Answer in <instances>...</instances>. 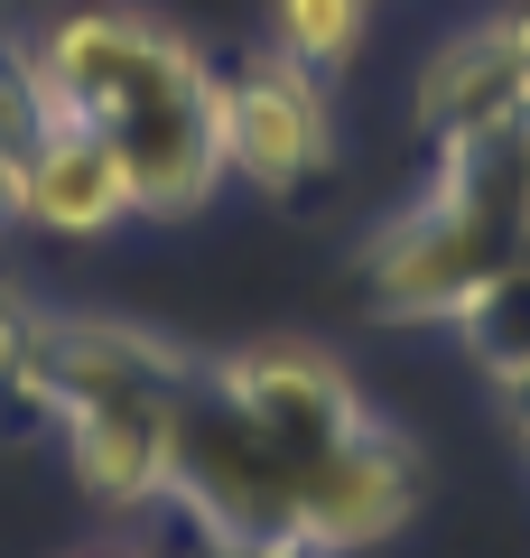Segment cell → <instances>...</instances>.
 <instances>
[{
  "instance_id": "obj_7",
  "label": "cell",
  "mask_w": 530,
  "mask_h": 558,
  "mask_svg": "<svg viewBox=\"0 0 530 558\" xmlns=\"http://www.w3.org/2000/svg\"><path fill=\"white\" fill-rule=\"evenodd\" d=\"M410 512H419V457L382 418H363L345 447L298 465V521H308V549H326V558H353L373 539H392Z\"/></svg>"
},
{
  "instance_id": "obj_11",
  "label": "cell",
  "mask_w": 530,
  "mask_h": 558,
  "mask_svg": "<svg viewBox=\"0 0 530 558\" xmlns=\"http://www.w3.org/2000/svg\"><path fill=\"white\" fill-rule=\"evenodd\" d=\"M28 418H47V317L0 270V428H28Z\"/></svg>"
},
{
  "instance_id": "obj_8",
  "label": "cell",
  "mask_w": 530,
  "mask_h": 558,
  "mask_svg": "<svg viewBox=\"0 0 530 558\" xmlns=\"http://www.w3.org/2000/svg\"><path fill=\"white\" fill-rule=\"evenodd\" d=\"M215 381L252 410V428L279 447L289 465H316L326 447H345L363 428V391L345 381V363L316 354V344H242V354L215 363Z\"/></svg>"
},
{
  "instance_id": "obj_15",
  "label": "cell",
  "mask_w": 530,
  "mask_h": 558,
  "mask_svg": "<svg viewBox=\"0 0 530 558\" xmlns=\"http://www.w3.org/2000/svg\"><path fill=\"white\" fill-rule=\"evenodd\" d=\"M503 410H511V428H521V447H530V381H521V391H503Z\"/></svg>"
},
{
  "instance_id": "obj_9",
  "label": "cell",
  "mask_w": 530,
  "mask_h": 558,
  "mask_svg": "<svg viewBox=\"0 0 530 558\" xmlns=\"http://www.w3.org/2000/svg\"><path fill=\"white\" fill-rule=\"evenodd\" d=\"M131 215H140L131 168H121V149L94 131V121L65 112L57 131L20 159V223H38V233L94 242V233H112V223H131Z\"/></svg>"
},
{
  "instance_id": "obj_12",
  "label": "cell",
  "mask_w": 530,
  "mask_h": 558,
  "mask_svg": "<svg viewBox=\"0 0 530 558\" xmlns=\"http://www.w3.org/2000/svg\"><path fill=\"white\" fill-rule=\"evenodd\" d=\"M363 20H373V0H270L279 57H298L308 75H335L363 47Z\"/></svg>"
},
{
  "instance_id": "obj_4",
  "label": "cell",
  "mask_w": 530,
  "mask_h": 558,
  "mask_svg": "<svg viewBox=\"0 0 530 558\" xmlns=\"http://www.w3.org/2000/svg\"><path fill=\"white\" fill-rule=\"evenodd\" d=\"M158 502L224 549H308L298 465L252 428V410L215 381V363H186L168 400V494Z\"/></svg>"
},
{
  "instance_id": "obj_14",
  "label": "cell",
  "mask_w": 530,
  "mask_h": 558,
  "mask_svg": "<svg viewBox=\"0 0 530 558\" xmlns=\"http://www.w3.org/2000/svg\"><path fill=\"white\" fill-rule=\"evenodd\" d=\"M503 159H511V178H521V196H530V112L503 131Z\"/></svg>"
},
{
  "instance_id": "obj_10",
  "label": "cell",
  "mask_w": 530,
  "mask_h": 558,
  "mask_svg": "<svg viewBox=\"0 0 530 558\" xmlns=\"http://www.w3.org/2000/svg\"><path fill=\"white\" fill-rule=\"evenodd\" d=\"M456 336H466L474 373H484L493 391H521V381H530V260L493 270L484 289L456 307Z\"/></svg>"
},
{
  "instance_id": "obj_1",
  "label": "cell",
  "mask_w": 530,
  "mask_h": 558,
  "mask_svg": "<svg viewBox=\"0 0 530 558\" xmlns=\"http://www.w3.org/2000/svg\"><path fill=\"white\" fill-rule=\"evenodd\" d=\"M47 84L75 121H94L131 168L140 215H196L224 186V131H215V65L168 20L131 0H84L38 28Z\"/></svg>"
},
{
  "instance_id": "obj_3",
  "label": "cell",
  "mask_w": 530,
  "mask_h": 558,
  "mask_svg": "<svg viewBox=\"0 0 530 558\" xmlns=\"http://www.w3.org/2000/svg\"><path fill=\"white\" fill-rule=\"evenodd\" d=\"M186 354H168L140 326L47 317V418L65 428L84 494L112 512H158L168 494V400Z\"/></svg>"
},
{
  "instance_id": "obj_6",
  "label": "cell",
  "mask_w": 530,
  "mask_h": 558,
  "mask_svg": "<svg viewBox=\"0 0 530 558\" xmlns=\"http://www.w3.org/2000/svg\"><path fill=\"white\" fill-rule=\"evenodd\" d=\"M521 112H530V0L456 28L410 94V121H419L429 149H447V140H503Z\"/></svg>"
},
{
  "instance_id": "obj_16",
  "label": "cell",
  "mask_w": 530,
  "mask_h": 558,
  "mask_svg": "<svg viewBox=\"0 0 530 558\" xmlns=\"http://www.w3.org/2000/svg\"><path fill=\"white\" fill-rule=\"evenodd\" d=\"M94 558H131V549H94Z\"/></svg>"
},
{
  "instance_id": "obj_13",
  "label": "cell",
  "mask_w": 530,
  "mask_h": 558,
  "mask_svg": "<svg viewBox=\"0 0 530 558\" xmlns=\"http://www.w3.org/2000/svg\"><path fill=\"white\" fill-rule=\"evenodd\" d=\"M177 558H326V549H224V539H177Z\"/></svg>"
},
{
  "instance_id": "obj_5",
  "label": "cell",
  "mask_w": 530,
  "mask_h": 558,
  "mask_svg": "<svg viewBox=\"0 0 530 558\" xmlns=\"http://www.w3.org/2000/svg\"><path fill=\"white\" fill-rule=\"evenodd\" d=\"M215 131H224V168L252 178L261 196H316L335 178V112H326V75H308L279 47H252L215 75Z\"/></svg>"
},
{
  "instance_id": "obj_2",
  "label": "cell",
  "mask_w": 530,
  "mask_h": 558,
  "mask_svg": "<svg viewBox=\"0 0 530 558\" xmlns=\"http://www.w3.org/2000/svg\"><path fill=\"white\" fill-rule=\"evenodd\" d=\"M511 260H530V196L503 140H447L419 205L363 233L353 289L382 326H456V307Z\"/></svg>"
}]
</instances>
